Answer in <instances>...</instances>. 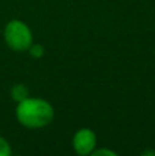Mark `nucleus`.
Instances as JSON below:
<instances>
[{"instance_id": "nucleus-3", "label": "nucleus", "mask_w": 155, "mask_h": 156, "mask_svg": "<svg viewBox=\"0 0 155 156\" xmlns=\"http://www.w3.org/2000/svg\"><path fill=\"white\" fill-rule=\"evenodd\" d=\"M98 144V138L92 129L89 127H81L78 129L73 136L71 145L77 155L80 156H88L93 152Z\"/></svg>"}, {"instance_id": "nucleus-7", "label": "nucleus", "mask_w": 155, "mask_h": 156, "mask_svg": "<svg viewBox=\"0 0 155 156\" xmlns=\"http://www.w3.org/2000/svg\"><path fill=\"white\" fill-rule=\"evenodd\" d=\"M91 155L93 156H117L118 154L115 151H111L109 148H100V149H93V152Z\"/></svg>"}, {"instance_id": "nucleus-4", "label": "nucleus", "mask_w": 155, "mask_h": 156, "mask_svg": "<svg viewBox=\"0 0 155 156\" xmlns=\"http://www.w3.org/2000/svg\"><path fill=\"white\" fill-rule=\"evenodd\" d=\"M10 94L14 101H16V103L22 101L23 99L29 97V88L26 85H23V83H16V85H14L11 88Z\"/></svg>"}, {"instance_id": "nucleus-5", "label": "nucleus", "mask_w": 155, "mask_h": 156, "mask_svg": "<svg viewBox=\"0 0 155 156\" xmlns=\"http://www.w3.org/2000/svg\"><path fill=\"white\" fill-rule=\"evenodd\" d=\"M29 54L30 56L33 58V59H40V58L44 56V54H45V49H44V47L41 45L40 43H33L32 45L29 47Z\"/></svg>"}, {"instance_id": "nucleus-2", "label": "nucleus", "mask_w": 155, "mask_h": 156, "mask_svg": "<svg viewBox=\"0 0 155 156\" xmlns=\"http://www.w3.org/2000/svg\"><path fill=\"white\" fill-rule=\"evenodd\" d=\"M3 37L11 51L25 52L33 44V33L21 19H11L5 23Z\"/></svg>"}, {"instance_id": "nucleus-8", "label": "nucleus", "mask_w": 155, "mask_h": 156, "mask_svg": "<svg viewBox=\"0 0 155 156\" xmlns=\"http://www.w3.org/2000/svg\"><path fill=\"white\" fill-rule=\"evenodd\" d=\"M143 155H155V151H146L143 152Z\"/></svg>"}, {"instance_id": "nucleus-6", "label": "nucleus", "mask_w": 155, "mask_h": 156, "mask_svg": "<svg viewBox=\"0 0 155 156\" xmlns=\"http://www.w3.org/2000/svg\"><path fill=\"white\" fill-rule=\"evenodd\" d=\"M10 155H11L10 143L4 137L0 136V156H10Z\"/></svg>"}, {"instance_id": "nucleus-1", "label": "nucleus", "mask_w": 155, "mask_h": 156, "mask_svg": "<svg viewBox=\"0 0 155 156\" xmlns=\"http://www.w3.org/2000/svg\"><path fill=\"white\" fill-rule=\"evenodd\" d=\"M54 116L52 104L43 97H26L16 103L15 118L27 129H43L54 121Z\"/></svg>"}]
</instances>
